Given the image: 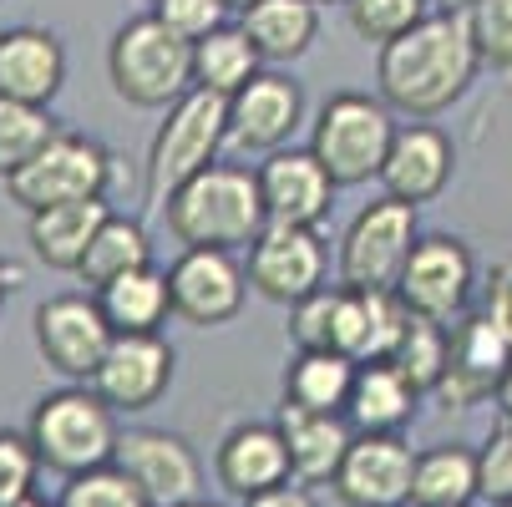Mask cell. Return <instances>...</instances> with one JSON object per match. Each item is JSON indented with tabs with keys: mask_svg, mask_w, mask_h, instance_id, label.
<instances>
[{
	"mask_svg": "<svg viewBox=\"0 0 512 507\" xmlns=\"http://www.w3.org/2000/svg\"><path fill=\"white\" fill-rule=\"evenodd\" d=\"M279 431L289 442V467H295V482L320 487L335 482L350 442H355V426L340 411H300V406H279Z\"/></svg>",
	"mask_w": 512,
	"mask_h": 507,
	"instance_id": "23",
	"label": "cell"
},
{
	"mask_svg": "<svg viewBox=\"0 0 512 507\" xmlns=\"http://www.w3.org/2000/svg\"><path fill=\"white\" fill-rule=\"evenodd\" d=\"M264 71V56L254 51V41L244 36L239 21L218 26L213 36L193 41V87L218 92V97H234L239 87H249Z\"/></svg>",
	"mask_w": 512,
	"mask_h": 507,
	"instance_id": "29",
	"label": "cell"
},
{
	"mask_svg": "<svg viewBox=\"0 0 512 507\" xmlns=\"http://www.w3.org/2000/svg\"><path fill=\"white\" fill-rule=\"evenodd\" d=\"M142 264H153L148 229H142V219H132V213H117L112 208V219L97 229V239H92V249H87V259H82L77 274H82V284L102 289V284H112V279L142 269Z\"/></svg>",
	"mask_w": 512,
	"mask_h": 507,
	"instance_id": "31",
	"label": "cell"
},
{
	"mask_svg": "<svg viewBox=\"0 0 512 507\" xmlns=\"http://www.w3.org/2000/svg\"><path fill=\"white\" fill-rule=\"evenodd\" d=\"M457 507H472V502H457Z\"/></svg>",
	"mask_w": 512,
	"mask_h": 507,
	"instance_id": "52",
	"label": "cell"
},
{
	"mask_svg": "<svg viewBox=\"0 0 512 507\" xmlns=\"http://www.w3.org/2000/svg\"><path fill=\"white\" fill-rule=\"evenodd\" d=\"M396 112L371 92H330L310 122V153L325 163L335 188H365L386 168L396 142Z\"/></svg>",
	"mask_w": 512,
	"mask_h": 507,
	"instance_id": "5",
	"label": "cell"
},
{
	"mask_svg": "<svg viewBox=\"0 0 512 507\" xmlns=\"http://www.w3.org/2000/svg\"><path fill=\"white\" fill-rule=\"evenodd\" d=\"M477 452L462 442H436L416 452V477H411V507H457L477 502Z\"/></svg>",
	"mask_w": 512,
	"mask_h": 507,
	"instance_id": "30",
	"label": "cell"
},
{
	"mask_svg": "<svg viewBox=\"0 0 512 507\" xmlns=\"http://www.w3.org/2000/svg\"><path fill=\"white\" fill-rule=\"evenodd\" d=\"M16 507H56V502H41V497H26V502H16Z\"/></svg>",
	"mask_w": 512,
	"mask_h": 507,
	"instance_id": "47",
	"label": "cell"
},
{
	"mask_svg": "<svg viewBox=\"0 0 512 507\" xmlns=\"http://www.w3.org/2000/svg\"><path fill=\"white\" fill-rule=\"evenodd\" d=\"M345 21L360 41H371V46H386L396 36H406L416 21H426L436 6L431 0H345Z\"/></svg>",
	"mask_w": 512,
	"mask_h": 507,
	"instance_id": "34",
	"label": "cell"
},
{
	"mask_svg": "<svg viewBox=\"0 0 512 507\" xmlns=\"http://www.w3.org/2000/svg\"><path fill=\"white\" fill-rule=\"evenodd\" d=\"M112 467H122L153 507H183V502H193L203 492L198 452L188 447V437L163 431V426H132V431H122Z\"/></svg>",
	"mask_w": 512,
	"mask_h": 507,
	"instance_id": "14",
	"label": "cell"
},
{
	"mask_svg": "<svg viewBox=\"0 0 512 507\" xmlns=\"http://www.w3.org/2000/svg\"><path fill=\"white\" fill-rule=\"evenodd\" d=\"M467 21H472L482 66L512 71V0H477V6L467 11Z\"/></svg>",
	"mask_w": 512,
	"mask_h": 507,
	"instance_id": "38",
	"label": "cell"
},
{
	"mask_svg": "<svg viewBox=\"0 0 512 507\" xmlns=\"http://www.w3.org/2000/svg\"><path fill=\"white\" fill-rule=\"evenodd\" d=\"M416 406H421V391L411 386V376L396 366V360H371V366L355 371V386H350V426L355 431H406L416 421Z\"/></svg>",
	"mask_w": 512,
	"mask_h": 507,
	"instance_id": "25",
	"label": "cell"
},
{
	"mask_svg": "<svg viewBox=\"0 0 512 507\" xmlns=\"http://www.w3.org/2000/svg\"><path fill=\"white\" fill-rule=\"evenodd\" d=\"M452 178H457V148H452V137L436 127V122H401L376 183H381V193L421 208L431 198H442Z\"/></svg>",
	"mask_w": 512,
	"mask_h": 507,
	"instance_id": "19",
	"label": "cell"
},
{
	"mask_svg": "<svg viewBox=\"0 0 512 507\" xmlns=\"http://www.w3.org/2000/svg\"><path fill=\"white\" fill-rule=\"evenodd\" d=\"M112 219V203L107 198H82V203H56V208H41L31 213L26 224V239H31V254L46 264V269H61V274H77L97 229Z\"/></svg>",
	"mask_w": 512,
	"mask_h": 507,
	"instance_id": "24",
	"label": "cell"
},
{
	"mask_svg": "<svg viewBox=\"0 0 512 507\" xmlns=\"http://www.w3.org/2000/svg\"><path fill=\"white\" fill-rule=\"evenodd\" d=\"M107 325L117 335H163L168 315H173V289H168V269L142 264L102 289H92Z\"/></svg>",
	"mask_w": 512,
	"mask_h": 507,
	"instance_id": "27",
	"label": "cell"
},
{
	"mask_svg": "<svg viewBox=\"0 0 512 507\" xmlns=\"http://www.w3.org/2000/svg\"><path fill=\"white\" fill-rule=\"evenodd\" d=\"M305 122V87L279 66H264L249 87L229 97V142L244 153H279Z\"/></svg>",
	"mask_w": 512,
	"mask_h": 507,
	"instance_id": "17",
	"label": "cell"
},
{
	"mask_svg": "<svg viewBox=\"0 0 512 507\" xmlns=\"http://www.w3.org/2000/svg\"><path fill=\"white\" fill-rule=\"evenodd\" d=\"M213 477L229 497H254L269 487L295 482V467H289V442L279 421H239L213 452Z\"/></svg>",
	"mask_w": 512,
	"mask_h": 507,
	"instance_id": "20",
	"label": "cell"
},
{
	"mask_svg": "<svg viewBox=\"0 0 512 507\" xmlns=\"http://www.w3.org/2000/svg\"><path fill=\"white\" fill-rule=\"evenodd\" d=\"M21 264H11V259H0V310H6V300L16 295V289H21Z\"/></svg>",
	"mask_w": 512,
	"mask_h": 507,
	"instance_id": "43",
	"label": "cell"
},
{
	"mask_svg": "<svg viewBox=\"0 0 512 507\" xmlns=\"http://www.w3.org/2000/svg\"><path fill=\"white\" fill-rule=\"evenodd\" d=\"M66 87V46L46 26H11L0 31V97L51 107Z\"/></svg>",
	"mask_w": 512,
	"mask_h": 507,
	"instance_id": "21",
	"label": "cell"
},
{
	"mask_svg": "<svg viewBox=\"0 0 512 507\" xmlns=\"http://www.w3.org/2000/svg\"><path fill=\"white\" fill-rule=\"evenodd\" d=\"M36 477H41V457L31 437L26 431H0V507L36 497Z\"/></svg>",
	"mask_w": 512,
	"mask_h": 507,
	"instance_id": "36",
	"label": "cell"
},
{
	"mask_svg": "<svg viewBox=\"0 0 512 507\" xmlns=\"http://www.w3.org/2000/svg\"><path fill=\"white\" fill-rule=\"evenodd\" d=\"M502 391H512V376H507V386H502Z\"/></svg>",
	"mask_w": 512,
	"mask_h": 507,
	"instance_id": "51",
	"label": "cell"
},
{
	"mask_svg": "<svg viewBox=\"0 0 512 507\" xmlns=\"http://www.w3.org/2000/svg\"><path fill=\"white\" fill-rule=\"evenodd\" d=\"M477 492L487 502H507L512 497V431L502 421H492L487 442L477 447Z\"/></svg>",
	"mask_w": 512,
	"mask_h": 507,
	"instance_id": "40",
	"label": "cell"
},
{
	"mask_svg": "<svg viewBox=\"0 0 512 507\" xmlns=\"http://www.w3.org/2000/svg\"><path fill=\"white\" fill-rule=\"evenodd\" d=\"M107 77L127 107L168 112L183 92H193V41L168 31L153 11H142L112 31Z\"/></svg>",
	"mask_w": 512,
	"mask_h": 507,
	"instance_id": "3",
	"label": "cell"
},
{
	"mask_svg": "<svg viewBox=\"0 0 512 507\" xmlns=\"http://www.w3.org/2000/svg\"><path fill=\"white\" fill-rule=\"evenodd\" d=\"M183 507H224V502H203V497H193V502H183Z\"/></svg>",
	"mask_w": 512,
	"mask_h": 507,
	"instance_id": "48",
	"label": "cell"
},
{
	"mask_svg": "<svg viewBox=\"0 0 512 507\" xmlns=\"http://www.w3.org/2000/svg\"><path fill=\"white\" fill-rule=\"evenodd\" d=\"M512 376V340L482 315L467 310L452 325V355H447V376L431 396L447 411H477V406H497L502 386Z\"/></svg>",
	"mask_w": 512,
	"mask_h": 507,
	"instance_id": "12",
	"label": "cell"
},
{
	"mask_svg": "<svg viewBox=\"0 0 512 507\" xmlns=\"http://www.w3.org/2000/svg\"><path fill=\"white\" fill-rule=\"evenodd\" d=\"M244 507H320V502H315V492L305 482H284V487H269V492L244 497Z\"/></svg>",
	"mask_w": 512,
	"mask_h": 507,
	"instance_id": "42",
	"label": "cell"
},
{
	"mask_svg": "<svg viewBox=\"0 0 512 507\" xmlns=\"http://www.w3.org/2000/svg\"><path fill=\"white\" fill-rule=\"evenodd\" d=\"M492 507H512V497H507V502H492Z\"/></svg>",
	"mask_w": 512,
	"mask_h": 507,
	"instance_id": "50",
	"label": "cell"
},
{
	"mask_svg": "<svg viewBox=\"0 0 512 507\" xmlns=\"http://www.w3.org/2000/svg\"><path fill=\"white\" fill-rule=\"evenodd\" d=\"M482 77V51L462 11H431L406 36L376 46V97L411 122L452 112Z\"/></svg>",
	"mask_w": 512,
	"mask_h": 507,
	"instance_id": "1",
	"label": "cell"
},
{
	"mask_svg": "<svg viewBox=\"0 0 512 507\" xmlns=\"http://www.w3.org/2000/svg\"><path fill=\"white\" fill-rule=\"evenodd\" d=\"M244 269H249V289L274 305H300L315 289H325L330 279V249L320 239V229L305 224H269L249 249H244Z\"/></svg>",
	"mask_w": 512,
	"mask_h": 507,
	"instance_id": "10",
	"label": "cell"
},
{
	"mask_svg": "<svg viewBox=\"0 0 512 507\" xmlns=\"http://www.w3.org/2000/svg\"><path fill=\"white\" fill-rule=\"evenodd\" d=\"M431 6H436V11H462V16H467L477 0H431Z\"/></svg>",
	"mask_w": 512,
	"mask_h": 507,
	"instance_id": "45",
	"label": "cell"
},
{
	"mask_svg": "<svg viewBox=\"0 0 512 507\" xmlns=\"http://www.w3.org/2000/svg\"><path fill=\"white\" fill-rule=\"evenodd\" d=\"M153 16H158L168 31H178L183 41H203V36H213L218 26L234 21V11L224 6V0H153Z\"/></svg>",
	"mask_w": 512,
	"mask_h": 507,
	"instance_id": "39",
	"label": "cell"
},
{
	"mask_svg": "<svg viewBox=\"0 0 512 507\" xmlns=\"http://www.w3.org/2000/svg\"><path fill=\"white\" fill-rule=\"evenodd\" d=\"M224 6H229V11L239 16V11H249V6H254V0H224Z\"/></svg>",
	"mask_w": 512,
	"mask_h": 507,
	"instance_id": "46",
	"label": "cell"
},
{
	"mask_svg": "<svg viewBox=\"0 0 512 507\" xmlns=\"http://www.w3.org/2000/svg\"><path fill=\"white\" fill-rule=\"evenodd\" d=\"M117 183V158L112 148H102L97 137L87 132H56L46 148L16 168L6 178V193L11 203H21L26 213H41V208H56V203H82V198H107Z\"/></svg>",
	"mask_w": 512,
	"mask_h": 507,
	"instance_id": "7",
	"label": "cell"
},
{
	"mask_svg": "<svg viewBox=\"0 0 512 507\" xmlns=\"http://www.w3.org/2000/svg\"><path fill=\"white\" fill-rule=\"evenodd\" d=\"M335 305H340V284L315 289L310 300L289 305V340L295 350H335Z\"/></svg>",
	"mask_w": 512,
	"mask_h": 507,
	"instance_id": "37",
	"label": "cell"
},
{
	"mask_svg": "<svg viewBox=\"0 0 512 507\" xmlns=\"http://www.w3.org/2000/svg\"><path fill=\"white\" fill-rule=\"evenodd\" d=\"M477 254L467 239L436 229V234H421L406 269H401V284L396 295L411 315L421 320H436V325H457L472 300H477Z\"/></svg>",
	"mask_w": 512,
	"mask_h": 507,
	"instance_id": "9",
	"label": "cell"
},
{
	"mask_svg": "<svg viewBox=\"0 0 512 507\" xmlns=\"http://www.w3.org/2000/svg\"><path fill=\"white\" fill-rule=\"evenodd\" d=\"M259 188H264V213L269 224H305L320 229L325 213L335 208V178L310 148H279L259 163Z\"/></svg>",
	"mask_w": 512,
	"mask_h": 507,
	"instance_id": "18",
	"label": "cell"
},
{
	"mask_svg": "<svg viewBox=\"0 0 512 507\" xmlns=\"http://www.w3.org/2000/svg\"><path fill=\"white\" fill-rule=\"evenodd\" d=\"M411 310L401 305L396 289H345L340 284V305H335V350L350 355L355 366L371 360H391Z\"/></svg>",
	"mask_w": 512,
	"mask_h": 507,
	"instance_id": "22",
	"label": "cell"
},
{
	"mask_svg": "<svg viewBox=\"0 0 512 507\" xmlns=\"http://www.w3.org/2000/svg\"><path fill=\"white\" fill-rule=\"evenodd\" d=\"M507 340H512V259H497L487 284H482V305H477Z\"/></svg>",
	"mask_w": 512,
	"mask_h": 507,
	"instance_id": "41",
	"label": "cell"
},
{
	"mask_svg": "<svg viewBox=\"0 0 512 507\" xmlns=\"http://www.w3.org/2000/svg\"><path fill=\"white\" fill-rule=\"evenodd\" d=\"M411 477H416V452L406 431H355V442L335 472V497L345 507H411Z\"/></svg>",
	"mask_w": 512,
	"mask_h": 507,
	"instance_id": "16",
	"label": "cell"
},
{
	"mask_svg": "<svg viewBox=\"0 0 512 507\" xmlns=\"http://www.w3.org/2000/svg\"><path fill=\"white\" fill-rule=\"evenodd\" d=\"M447 355H452V325H436V320H421V315L406 320V330H401V340H396V350H391V360L411 376V386H416L421 396L442 386Z\"/></svg>",
	"mask_w": 512,
	"mask_h": 507,
	"instance_id": "32",
	"label": "cell"
},
{
	"mask_svg": "<svg viewBox=\"0 0 512 507\" xmlns=\"http://www.w3.org/2000/svg\"><path fill=\"white\" fill-rule=\"evenodd\" d=\"M26 437H31L41 467H51L61 477H82V472L112 467L122 426H117V411L92 386H61L36 401Z\"/></svg>",
	"mask_w": 512,
	"mask_h": 507,
	"instance_id": "4",
	"label": "cell"
},
{
	"mask_svg": "<svg viewBox=\"0 0 512 507\" xmlns=\"http://www.w3.org/2000/svg\"><path fill=\"white\" fill-rule=\"evenodd\" d=\"M178 376V350L163 335H112V350L92 376V391L122 416L153 411Z\"/></svg>",
	"mask_w": 512,
	"mask_h": 507,
	"instance_id": "15",
	"label": "cell"
},
{
	"mask_svg": "<svg viewBox=\"0 0 512 507\" xmlns=\"http://www.w3.org/2000/svg\"><path fill=\"white\" fill-rule=\"evenodd\" d=\"M315 6H320V11H325V6H345V0H315Z\"/></svg>",
	"mask_w": 512,
	"mask_h": 507,
	"instance_id": "49",
	"label": "cell"
},
{
	"mask_svg": "<svg viewBox=\"0 0 512 507\" xmlns=\"http://www.w3.org/2000/svg\"><path fill=\"white\" fill-rule=\"evenodd\" d=\"M416 239H421L416 203L381 193L345 224L335 249V279L345 289H396Z\"/></svg>",
	"mask_w": 512,
	"mask_h": 507,
	"instance_id": "8",
	"label": "cell"
},
{
	"mask_svg": "<svg viewBox=\"0 0 512 507\" xmlns=\"http://www.w3.org/2000/svg\"><path fill=\"white\" fill-rule=\"evenodd\" d=\"M163 224L183 249H229L244 254L264 229V188H259V168L244 163H208L198 178H188L168 203H163Z\"/></svg>",
	"mask_w": 512,
	"mask_h": 507,
	"instance_id": "2",
	"label": "cell"
},
{
	"mask_svg": "<svg viewBox=\"0 0 512 507\" xmlns=\"http://www.w3.org/2000/svg\"><path fill=\"white\" fill-rule=\"evenodd\" d=\"M355 360L340 350H295L284 371V406L300 411H340L350 406V386H355Z\"/></svg>",
	"mask_w": 512,
	"mask_h": 507,
	"instance_id": "28",
	"label": "cell"
},
{
	"mask_svg": "<svg viewBox=\"0 0 512 507\" xmlns=\"http://www.w3.org/2000/svg\"><path fill=\"white\" fill-rule=\"evenodd\" d=\"M497 421L512 431V391H502V396H497Z\"/></svg>",
	"mask_w": 512,
	"mask_h": 507,
	"instance_id": "44",
	"label": "cell"
},
{
	"mask_svg": "<svg viewBox=\"0 0 512 507\" xmlns=\"http://www.w3.org/2000/svg\"><path fill=\"white\" fill-rule=\"evenodd\" d=\"M56 507H153V502L142 497V487L122 467H97L82 477H66Z\"/></svg>",
	"mask_w": 512,
	"mask_h": 507,
	"instance_id": "35",
	"label": "cell"
},
{
	"mask_svg": "<svg viewBox=\"0 0 512 507\" xmlns=\"http://www.w3.org/2000/svg\"><path fill=\"white\" fill-rule=\"evenodd\" d=\"M264 66H289L320 41V6L315 0H254L249 11L234 16Z\"/></svg>",
	"mask_w": 512,
	"mask_h": 507,
	"instance_id": "26",
	"label": "cell"
},
{
	"mask_svg": "<svg viewBox=\"0 0 512 507\" xmlns=\"http://www.w3.org/2000/svg\"><path fill=\"white\" fill-rule=\"evenodd\" d=\"M229 142V97L218 92H183L158 132H153V148H148V183H142V193H148V208L163 213V203L188 183L198 178L208 163H218V153H224Z\"/></svg>",
	"mask_w": 512,
	"mask_h": 507,
	"instance_id": "6",
	"label": "cell"
},
{
	"mask_svg": "<svg viewBox=\"0 0 512 507\" xmlns=\"http://www.w3.org/2000/svg\"><path fill=\"white\" fill-rule=\"evenodd\" d=\"M168 289H173V315L193 330H218L229 325L244 300H249V269L229 249H183L168 264Z\"/></svg>",
	"mask_w": 512,
	"mask_h": 507,
	"instance_id": "13",
	"label": "cell"
},
{
	"mask_svg": "<svg viewBox=\"0 0 512 507\" xmlns=\"http://www.w3.org/2000/svg\"><path fill=\"white\" fill-rule=\"evenodd\" d=\"M56 132L61 127H56V117L46 107L0 97V178H11L16 168H26Z\"/></svg>",
	"mask_w": 512,
	"mask_h": 507,
	"instance_id": "33",
	"label": "cell"
},
{
	"mask_svg": "<svg viewBox=\"0 0 512 507\" xmlns=\"http://www.w3.org/2000/svg\"><path fill=\"white\" fill-rule=\"evenodd\" d=\"M112 325L97 305V295H51L36 310V350L46 360V371H56L71 386H92L97 366L112 350Z\"/></svg>",
	"mask_w": 512,
	"mask_h": 507,
	"instance_id": "11",
	"label": "cell"
}]
</instances>
